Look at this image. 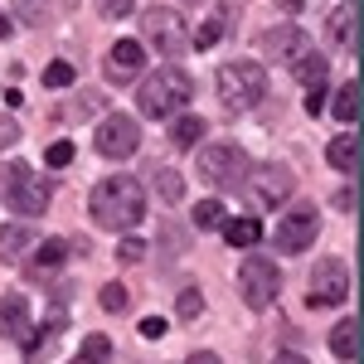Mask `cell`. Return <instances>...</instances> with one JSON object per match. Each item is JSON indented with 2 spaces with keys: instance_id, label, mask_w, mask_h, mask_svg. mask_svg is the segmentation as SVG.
<instances>
[{
  "instance_id": "obj_20",
  "label": "cell",
  "mask_w": 364,
  "mask_h": 364,
  "mask_svg": "<svg viewBox=\"0 0 364 364\" xmlns=\"http://www.w3.org/2000/svg\"><path fill=\"white\" fill-rule=\"evenodd\" d=\"M219 228H224V243H228V248H252V243L262 238V224H257L252 214H243V219H224Z\"/></svg>"
},
{
  "instance_id": "obj_9",
  "label": "cell",
  "mask_w": 364,
  "mask_h": 364,
  "mask_svg": "<svg viewBox=\"0 0 364 364\" xmlns=\"http://www.w3.org/2000/svg\"><path fill=\"white\" fill-rule=\"evenodd\" d=\"M316 233H321V214L311 209V204H296V209H287L282 214V224L272 228V243H277V252H306L311 243H316Z\"/></svg>"
},
{
  "instance_id": "obj_13",
  "label": "cell",
  "mask_w": 364,
  "mask_h": 364,
  "mask_svg": "<svg viewBox=\"0 0 364 364\" xmlns=\"http://www.w3.org/2000/svg\"><path fill=\"white\" fill-rule=\"evenodd\" d=\"M262 49L277 58V63H296L311 49V39H306V29H296V25H272L262 34Z\"/></svg>"
},
{
  "instance_id": "obj_8",
  "label": "cell",
  "mask_w": 364,
  "mask_h": 364,
  "mask_svg": "<svg viewBox=\"0 0 364 364\" xmlns=\"http://www.w3.org/2000/svg\"><path fill=\"white\" fill-rule=\"evenodd\" d=\"M243 190H248V199L257 209H282L291 199V170L287 166H248Z\"/></svg>"
},
{
  "instance_id": "obj_2",
  "label": "cell",
  "mask_w": 364,
  "mask_h": 364,
  "mask_svg": "<svg viewBox=\"0 0 364 364\" xmlns=\"http://www.w3.org/2000/svg\"><path fill=\"white\" fill-rule=\"evenodd\" d=\"M190 97H195V83H190V73L185 68H156V78H146L136 92V107L146 117H175L190 107Z\"/></svg>"
},
{
  "instance_id": "obj_15",
  "label": "cell",
  "mask_w": 364,
  "mask_h": 364,
  "mask_svg": "<svg viewBox=\"0 0 364 364\" xmlns=\"http://www.w3.org/2000/svg\"><path fill=\"white\" fill-rule=\"evenodd\" d=\"M233 25H238V10H233L228 0H219V5H214V15L190 34V44H195V49H214V44H224L228 34H233Z\"/></svg>"
},
{
  "instance_id": "obj_41",
  "label": "cell",
  "mask_w": 364,
  "mask_h": 364,
  "mask_svg": "<svg viewBox=\"0 0 364 364\" xmlns=\"http://www.w3.org/2000/svg\"><path fill=\"white\" fill-rule=\"evenodd\" d=\"M272 364H311V360H306V355H296V350H282Z\"/></svg>"
},
{
  "instance_id": "obj_38",
  "label": "cell",
  "mask_w": 364,
  "mask_h": 364,
  "mask_svg": "<svg viewBox=\"0 0 364 364\" xmlns=\"http://www.w3.org/2000/svg\"><path fill=\"white\" fill-rule=\"evenodd\" d=\"M166 331H170V326L161 321V316H146V321H141V336H146V340H161Z\"/></svg>"
},
{
  "instance_id": "obj_5",
  "label": "cell",
  "mask_w": 364,
  "mask_h": 364,
  "mask_svg": "<svg viewBox=\"0 0 364 364\" xmlns=\"http://www.w3.org/2000/svg\"><path fill=\"white\" fill-rule=\"evenodd\" d=\"M248 151L243 146H233V141H214V146H204L199 151V161H195V170H199V180L204 185H214V190H238L243 185V175H248Z\"/></svg>"
},
{
  "instance_id": "obj_26",
  "label": "cell",
  "mask_w": 364,
  "mask_h": 364,
  "mask_svg": "<svg viewBox=\"0 0 364 364\" xmlns=\"http://www.w3.org/2000/svg\"><path fill=\"white\" fill-rule=\"evenodd\" d=\"M78 360H83V364H107V360H112V340H107V336H87L83 350H78Z\"/></svg>"
},
{
  "instance_id": "obj_36",
  "label": "cell",
  "mask_w": 364,
  "mask_h": 364,
  "mask_svg": "<svg viewBox=\"0 0 364 364\" xmlns=\"http://www.w3.org/2000/svg\"><path fill=\"white\" fill-rule=\"evenodd\" d=\"M331 204H336L340 214H355V204H360V195H355V185H345V190H336V199H331Z\"/></svg>"
},
{
  "instance_id": "obj_16",
  "label": "cell",
  "mask_w": 364,
  "mask_h": 364,
  "mask_svg": "<svg viewBox=\"0 0 364 364\" xmlns=\"http://www.w3.org/2000/svg\"><path fill=\"white\" fill-rule=\"evenodd\" d=\"M68 252H73V243L68 238H49V243H39L34 248V257H29V277H49V272H58L63 262H68Z\"/></svg>"
},
{
  "instance_id": "obj_3",
  "label": "cell",
  "mask_w": 364,
  "mask_h": 364,
  "mask_svg": "<svg viewBox=\"0 0 364 364\" xmlns=\"http://www.w3.org/2000/svg\"><path fill=\"white\" fill-rule=\"evenodd\" d=\"M267 97V68L257 58H233L219 68V102L228 112H248Z\"/></svg>"
},
{
  "instance_id": "obj_35",
  "label": "cell",
  "mask_w": 364,
  "mask_h": 364,
  "mask_svg": "<svg viewBox=\"0 0 364 364\" xmlns=\"http://www.w3.org/2000/svg\"><path fill=\"white\" fill-rule=\"evenodd\" d=\"M117 257H122V262H141V257H146V243H141V238H122Z\"/></svg>"
},
{
  "instance_id": "obj_17",
  "label": "cell",
  "mask_w": 364,
  "mask_h": 364,
  "mask_svg": "<svg viewBox=\"0 0 364 364\" xmlns=\"http://www.w3.org/2000/svg\"><path fill=\"white\" fill-rule=\"evenodd\" d=\"M326 29H331V39H336V44H345V49L355 54V49H360V39H355V34H360V5H355V0H350V5H340Z\"/></svg>"
},
{
  "instance_id": "obj_37",
  "label": "cell",
  "mask_w": 364,
  "mask_h": 364,
  "mask_svg": "<svg viewBox=\"0 0 364 364\" xmlns=\"http://www.w3.org/2000/svg\"><path fill=\"white\" fill-rule=\"evenodd\" d=\"M321 112H326V83L306 87V117H321Z\"/></svg>"
},
{
  "instance_id": "obj_33",
  "label": "cell",
  "mask_w": 364,
  "mask_h": 364,
  "mask_svg": "<svg viewBox=\"0 0 364 364\" xmlns=\"http://www.w3.org/2000/svg\"><path fill=\"white\" fill-rule=\"evenodd\" d=\"M97 10H102L107 20H127V15L136 10V0H97Z\"/></svg>"
},
{
  "instance_id": "obj_24",
  "label": "cell",
  "mask_w": 364,
  "mask_h": 364,
  "mask_svg": "<svg viewBox=\"0 0 364 364\" xmlns=\"http://www.w3.org/2000/svg\"><path fill=\"white\" fill-rule=\"evenodd\" d=\"M296 78H301L306 87H321V83H326V54L306 49V54L296 58Z\"/></svg>"
},
{
  "instance_id": "obj_18",
  "label": "cell",
  "mask_w": 364,
  "mask_h": 364,
  "mask_svg": "<svg viewBox=\"0 0 364 364\" xmlns=\"http://www.w3.org/2000/svg\"><path fill=\"white\" fill-rule=\"evenodd\" d=\"M331 355L336 360H360V316H345L336 321V331H331Z\"/></svg>"
},
{
  "instance_id": "obj_14",
  "label": "cell",
  "mask_w": 364,
  "mask_h": 364,
  "mask_svg": "<svg viewBox=\"0 0 364 364\" xmlns=\"http://www.w3.org/2000/svg\"><path fill=\"white\" fill-rule=\"evenodd\" d=\"M0 336L20 340V345H29V336H34V326H29V301L20 291H5V296H0Z\"/></svg>"
},
{
  "instance_id": "obj_32",
  "label": "cell",
  "mask_w": 364,
  "mask_h": 364,
  "mask_svg": "<svg viewBox=\"0 0 364 364\" xmlns=\"http://www.w3.org/2000/svg\"><path fill=\"white\" fill-rule=\"evenodd\" d=\"M180 321H199V316H204V296H199V291H180Z\"/></svg>"
},
{
  "instance_id": "obj_12",
  "label": "cell",
  "mask_w": 364,
  "mask_h": 364,
  "mask_svg": "<svg viewBox=\"0 0 364 364\" xmlns=\"http://www.w3.org/2000/svg\"><path fill=\"white\" fill-rule=\"evenodd\" d=\"M146 73V49L141 39H117V49L107 54V78L112 83H136Z\"/></svg>"
},
{
  "instance_id": "obj_42",
  "label": "cell",
  "mask_w": 364,
  "mask_h": 364,
  "mask_svg": "<svg viewBox=\"0 0 364 364\" xmlns=\"http://www.w3.org/2000/svg\"><path fill=\"white\" fill-rule=\"evenodd\" d=\"M0 39H10V15H0Z\"/></svg>"
},
{
  "instance_id": "obj_19",
  "label": "cell",
  "mask_w": 364,
  "mask_h": 364,
  "mask_svg": "<svg viewBox=\"0 0 364 364\" xmlns=\"http://www.w3.org/2000/svg\"><path fill=\"white\" fill-rule=\"evenodd\" d=\"M326 161H331L340 175H355V170H360V136H355V127L326 146Z\"/></svg>"
},
{
  "instance_id": "obj_40",
  "label": "cell",
  "mask_w": 364,
  "mask_h": 364,
  "mask_svg": "<svg viewBox=\"0 0 364 364\" xmlns=\"http://www.w3.org/2000/svg\"><path fill=\"white\" fill-rule=\"evenodd\" d=\"M185 364H224V360H219L214 350H195V355H190V360H185Z\"/></svg>"
},
{
  "instance_id": "obj_11",
  "label": "cell",
  "mask_w": 364,
  "mask_h": 364,
  "mask_svg": "<svg viewBox=\"0 0 364 364\" xmlns=\"http://www.w3.org/2000/svg\"><path fill=\"white\" fill-rule=\"evenodd\" d=\"M146 39H151L166 58L190 54V25H185L175 10H146Z\"/></svg>"
},
{
  "instance_id": "obj_27",
  "label": "cell",
  "mask_w": 364,
  "mask_h": 364,
  "mask_svg": "<svg viewBox=\"0 0 364 364\" xmlns=\"http://www.w3.org/2000/svg\"><path fill=\"white\" fill-rule=\"evenodd\" d=\"M228 214H224V204L219 199H199L195 204V228H219Z\"/></svg>"
},
{
  "instance_id": "obj_4",
  "label": "cell",
  "mask_w": 364,
  "mask_h": 364,
  "mask_svg": "<svg viewBox=\"0 0 364 364\" xmlns=\"http://www.w3.org/2000/svg\"><path fill=\"white\" fill-rule=\"evenodd\" d=\"M49 195H54L49 180H39L25 161H10L5 175H0V199H5L20 219H39V214L49 209Z\"/></svg>"
},
{
  "instance_id": "obj_21",
  "label": "cell",
  "mask_w": 364,
  "mask_h": 364,
  "mask_svg": "<svg viewBox=\"0 0 364 364\" xmlns=\"http://www.w3.org/2000/svg\"><path fill=\"white\" fill-rule=\"evenodd\" d=\"M170 141H175V146H185V151H190V146H199V141H204V117L175 112V117H170Z\"/></svg>"
},
{
  "instance_id": "obj_34",
  "label": "cell",
  "mask_w": 364,
  "mask_h": 364,
  "mask_svg": "<svg viewBox=\"0 0 364 364\" xmlns=\"http://www.w3.org/2000/svg\"><path fill=\"white\" fill-rule=\"evenodd\" d=\"M44 161H49V166H54V170H63V166H68V161H73V146H68V141H54V146L44 151Z\"/></svg>"
},
{
  "instance_id": "obj_22",
  "label": "cell",
  "mask_w": 364,
  "mask_h": 364,
  "mask_svg": "<svg viewBox=\"0 0 364 364\" xmlns=\"http://www.w3.org/2000/svg\"><path fill=\"white\" fill-rule=\"evenodd\" d=\"M29 243H34V228L29 224H5L0 228V262H15Z\"/></svg>"
},
{
  "instance_id": "obj_7",
  "label": "cell",
  "mask_w": 364,
  "mask_h": 364,
  "mask_svg": "<svg viewBox=\"0 0 364 364\" xmlns=\"http://www.w3.org/2000/svg\"><path fill=\"white\" fill-rule=\"evenodd\" d=\"M340 301H350V267H345L340 257H326V262H316V272H311L306 306L326 311V306H340Z\"/></svg>"
},
{
  "instance_id": "obj_31",
  "label": "cell",
  "mask_w": 364,
  "mask_h": 364,
  "mask_svg": "<svg viewBox=\"0 0 364 364\" xmlns=\"http://www.w3.org/2000/svg\"><path fill=\"white\" fill-rule=\"evenodd\" d=\"M97 301H102V311H127V287H122V282H107V287L97 291Z\"/></svg>"
},
{
  "instance_id": "obj_30",
  "label": "cell",
  "mask_w": 364,
  "mask_h": 364,
  "mask_svg": "<svg viewBox=\"0 0 364 364\" xmlns=\"http://www.w3.org/2000/svg\"><path fill=\"white\" fill-rule=\"evenodd\" d=\"M73 78H78V73H73V63H68V58H54V63L44 68V83H49V87H68Z\"/></svg>"
},
{
  "instance_id": "obj_6",
  "label": "cell",
  "mask_w": 364,
  "mask_h": 364,
  "mask_svg": "<svg viewBox=\"0 0 364 364\" xmlns=\"http://www.w3.org/2000/svg\"><path fill=\"white\" fill-rule=\"evenodd\" d=\"M238 291H243V301H248L252 311H267L282 291L277 262H272V257H248V262L238 267Z\"/></svg>"
},
{
  "instance_id": "obj_25",
  "label": "cell",
  "mask_w": 364,
  "mask_h": 364,
  "mask_svg": "<svg viewBox=\"0 0 364 364\" xmlns=\"http://www.w3.org/2000/svg\"><path fill=\"white\" fill-rule=\"evenodd\" d=\"M151 185H156V195L166 199V204H180V199H185V175H180V170H156Z\"/></svg>"
},
{
  "instance_id": "obj_10",
  "label": "cell",
  "mask_w": 364,
  "mask_h": 364,
  "mask_svg": "<svg viewBox=\"0 0 364 364\" xmlns=\"http://www.w3.org/2000/svg\"><path fill=\"white\" fill-rule=\"evenodd\" d=\"M92 146H97V156H107V161H127V156H136V146H141L136 117L107 112V117H102V127H97V136H92Z\"/></svg>"
},
{
  "instance_id": "obj_1",
  "label": "cell",
  "mask_w": 364,
  "mask_h": 364,
  "mask_svg": "<svg viewBox=\"0 0 364 364\" xmlns=\"http://www.w3.org/2000/svg\"><path fill=\"white\" fill-rule=\"evenodd\" d=\"M92 219L112 233H127L146 219V190L132 175H107L92 185Z\"/></svg>"
},
{
  "instance_id": "obj_28",
  "label": "cell",
  "mask_w": 364,
  "mask_h": 364,
  "mask_svg": "<svg viewBox=\"0 0 364 364\" xmlns=\"http://www.w3.org/2000/svg\"><path fill=\"white\" fill-rule=\"evenodd\" d=\"M15 15H20L29 29H39L49 20V5H44V0H15Z\"/></svg>"
},
{
  "instance_id": "obj_29",
  "label": "cell",
  "mask_w": 364,
  "mask_h": 364,
  "mask_svg": "<svg viewBox=\"0 0 364 364\" xmlns=\"http://www.w3.org/2000/svg\"><path fill=\"white\" fill-rule=\"evenodd\" d=\"M78 112H102V97H97V92H83L78 102L58 107V122H78Z\"/></svg>"
},
{
  "instance_id": "obj_23",
  "label": "cell",
  "mask_w": 364,
  "mask_h": 364,
  "mask_svg": "<svg viewBox=\"0 0 364 364\" xmlns=\"http://www.w3.org/2000/svg\"><path fill=\"white\" fill-rule=\"evenodd\" d=\"M360 83H355V78H350V83L340 87L336 92V102H331V117H336V122H345V127H355V122H360Z\"/></svg>"
},
{
  "instance_id": "obj_39",
  "label": "cell",
  "mask_w": 364,
  "mask_h": 364,
  "mask_svg": "<svg viewBox=\"0 0 364 364\" xmlns=\"http://www.w3.org/2000/svg\"><path fill=\"white\" fill-rule=\"evenodd\" d=\"M20 141V127H15V117H0V151L5 146H15Z\"/></svg>"
}]
</instances>
